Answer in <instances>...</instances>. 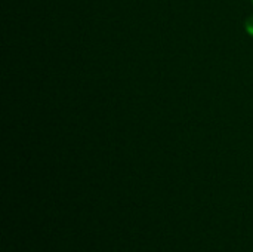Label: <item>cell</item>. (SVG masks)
<instances>
[{
    "instance_id": "obj_1",
    "label": "cell",
    "mask_w": 253,
    "mask_h": 252,
    "mask_svg": "<svg viewBox=\"0 0 253 252\" xmlns=\"http://www.w3.org/2000/svg\"><path fill=\"white\" fill-rule=\"evenodd\" d=\"M245 28H246V31H248L251 36H253V15L246 19V22H245Z\"/></svg>"
},
{
    "instance_id": "obj_2",
    "label": "cell",
    "mask_w": 253,
    "mask_h": 252,
    "mask_svg": "<svg viewBox=\"0 0 253 252\" xmlns=\"http://www.w3.org/2000/svg\"><path fill=\"white\" fill-rule=\"evenodd\" d=\"M252 3H253V0H252Z\"/></svg>"
}]
</instances>
